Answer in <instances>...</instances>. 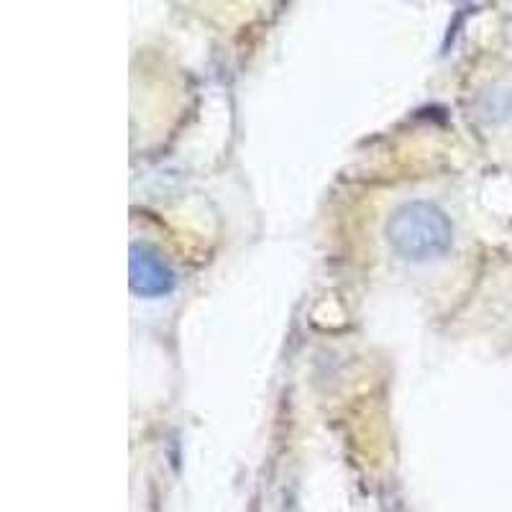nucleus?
I'll return each instance as SVG.
<instances>
[{
  "instance_id": "f257e3e1",
  "label": "nucleus",
  "mask_w": 512,
  "mask_h": 512,
  "mask_svg": "<svg viewBox=\"0 0 512 512\" xmlns=\"http://www.w3.org/2000/svg\"><path fill=\"white\" fill-rule=\"evenodd\" d=\"M387 239L397 254L410 262H428L451 249L454 228L441 208L415 200L395 210L387 223Z\"/></svg>"
},
{
  "instance_id": "f03ea898",
  "label": "nucleus",
  "mask_w": 512,
  "mask_h": 512,
  "mask_svg": "<svg viewBox=\"0 0 512 512\" xmlns=\"http://www.w3.org/2000/svg\"><path fill=\"white\" fill-rule=\"evenodd\" d=\"M131 290L141 297H162L175 287V274L152 246H131Z\"/></svg>"
}]
</instances>
